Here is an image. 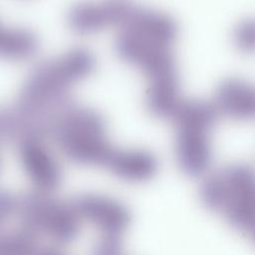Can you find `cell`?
I'll return each instance as SVG.
<instances>
[{"instance_id": "1", "label": "cell", "mask_w": 255, "mask_h": 255, "mask_svg": "<svg viewBox=\"0 0 255 255\" xmlns=\"http://www.w3.org/2000/svg\"><path fill=\"white\" fill-rule=\"evenodd\" d=\"M218 115L246 121L255 119V87L239 78H227L217 87L212 102Z\"/></svg>"}, {"instance_id": "2", "label": "cell", "mask_w": 255, "mask_h": 255, "mask_svg": "<svg viewBox=\"0 0 255 255\" xmlns=\"http://www.w3.org/2000/svg\"><path fill=\"white\" fill-rule=\"evenodd\" d=\"M121 30L131 32L154 44L170 47L177 35L175 21L162 12L136 6Z\"/></svg>"}, {"instance_id": "3", "label": "cell", "mask_w": 255, "mask_h": 255, "mask_svg": "<svg viewBox=\"0 0 255 255\" xmlns=\"http://www.w3.org/2000/svg\"><path fill=\"white\" fill-rule=\"evenodd\" d=\"M181 102L178 77L148 82L144 103L151 116L171 119Z\"/></svg>"}, {"instance_id": "4", "label": "cell", "mask_w": 255, "mask_h": 255, "mask_svg": "<svg viewBox=\"0 0 255 255\" xmlns=\"http://www.w3.org/2000/svg\"><path fill=\"white\" fill-rule=\"evenodd\" d=\"M68 25L80 35H90L109 27L107 13L101 1L81 0L68 10Z\"/></svg>"}, {"instance_id": "5", "label": "cell", "mask_w": 255, "mask_h": 255, "mask_svg": "<svg viewBox=\"0 0 255 255\" xmlns=\"http://www.w3.org/2000/svg\"><path fill=\"white\" fill-rule=\"evenodd\" d=\"M39 49L37 35L26 28H8L0 23V58L23 61L32 58Z\"/></svg>"}, {"instance_id": "6", "label": "cell", "mask_w": 255, "mask_h": 255, "mask_svg": "<svg viewBox=\"0 0 255 255\" xmlns=\"http://www.w3.org/2000/svg\"><path fill=\"white\" fill-rule=\"evenodd\" d=\"M24 128L22 119L14 106H0V139L22 141Z\"/></svg>"}, {"instance_id": "7", "label": "cell", "mask_w": 255, "mask_h": 255, "mask_svg": "<svg viewBox=\"0 0 255 255\" xmlns=\"http://www.w3.org/2000/svg\"><path fill=\"white\" fill-rule=\"evenodd\" d=\"M107 13L109 26L123 28L137 6L133 0H101Z\"/></svg>"}, {"instance_id": "8", "label": "cell", "mask_w": 255, "mask_h": 255, "mask_svg": "<svg viewBox=\"0 0 255 255\" xmlns=\"http://www.w3.org/2000/svg\"><path fill=\"white\" fill-rule=\"evenodd\" d=\"M233 43L242 53H255V17L240 21L233 31Z\"/></svg>"}]
</instances>
